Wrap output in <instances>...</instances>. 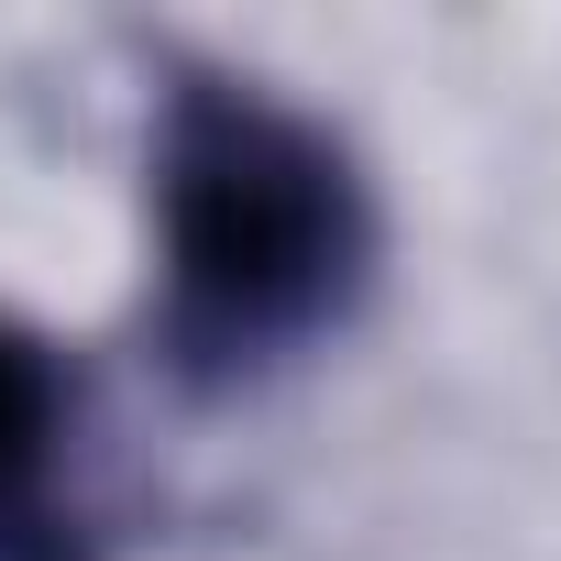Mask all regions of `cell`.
Wrapping results in <instances>:
<instances>
[{"instance_id": "1", "label": "cell", "mask_w": 561, "mask_h": 561, "mask_svg": "<svg viewBox=\"0 0 561 561\" xmlns=\"http://www.w3.org/2000/svg\"><path fill=\"white\" fill-rule=\"evenodd\" d=\"M165 220V331L198 364H253L342 309L364 264V187L331 133L253 89H176L154 154Z\"/></svg>"}, {"instance_id": "2", "label": "cell", "mask_w": 561, "mask_h": 561, "mask_svg": "<svg viewBox=\"0 0 561 561\" xmlns=\"http://www.w3.org/2000/svg\"><path fill=\"white\" fill-rule=\"evenodd\" d=\"M56 440H67V386L34 331L0 320V561H89V528L56 495Z\"/></svg>"}]
</instances>
